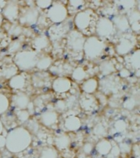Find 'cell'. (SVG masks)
<instances>
[{
	"instance_id": "cell-45",
	"label": "cell",
	"mask_w": 140,
	"mask_h": 158,
	"mask_svg": "<svg viewBox=\"0 0 140 158\" xmlns=\"http://www.w3.org/2000/svg\"><path fill=\"white\" fill-rule=\"evenodd\" d=\"M138 100L135 98L134 97H130L128 99L125 100L123 102V106L126 109H128V110H132L135 107V106L138 104Z\"/></svg>"
},
{
	"instance_id": "cell-39",
	"label": "cell",
	"mask_w": 140,
	"mask_h": 158,
	"mask_svg": "<svg viewBox=\"0 0 140 158\" xmlns=\"http://www.w3.org/2000/svg\"><path fill=\"white\" fill-rule=\"evenodd\" d=\"M128 122L126 120L120 119L115 121L113 124V130L118 134H124L128 129Z\"/></svg>"
},
{
	"instance_id": "cell-23",
	"label": "cell",
	"mask_w": 140,
	"mask_h": 158,
	"mask_svg": "<svg viewBox=\"0 0 140 158\" xmlns=\"http://www.w3.org/2000/svg\"><path fill=\"white\" fill-rule=\"evenodd\" d=\"M80 90L84 94H94L99 88V80L95 77H89L80 84Z\"/></svg>"
},
{
	"instance_id": "cell-1",
	"label": "cell",
	"mask_w": 140,
	"mask_h": 158,
	"mask_svg": "<svg viewBox=\"0 0 140 158\" xmlns=\"http://www.w3.org/2000/svg\"><path fill=\"white\" fill-rule=\"evenodd\" d=\"M33 141V137L22 125H18L8 131L6 136L5 148L11 153H20L28 148Z\"/></svg>"
},
{
	"instance_id": "cell-5",
	"label": "cell",
	"mask_w": 140,
	"mask_h": 158,
	"mask_svg": "<svg viewBox=\"0 0 140 158\" xmlns=\"http://www.w3.org/2000/svg\"><path fill=\"white\" fill-rule=\"evenodd\" d=\"M39 53L33 49H24L13 56L12 62L17 66L18 71L27 72L35 68L36 62Z\"/></svg>"
},
{
	"instance_id": "cell-44",
	"label": "cell",
	"mask_w": 140,
	"mask_h": 158,
	"mask_svg": "<svg viewBox=\"0 0 140 158\" xmlns=\"http://www.w3.org/2000/svg\"><path fill=\"white\" fill-rule=\"evenodd\" d=\"M10 42V36L4 31H0V48L7 47Z\"/></svg>"
},
{
	"instance_id": "cell-22",
	"label": "cell",
	"mask_w": 140,
	"mask_h": 158,
	"mask_svg": "<svg viewBox=\"0 0 140 158\" xmlns=\"http://www.w3.org/2000/svg\"><path fill=\"white\" fill-rule=\"evenodd\" d=\"M68 26L65 25H59L57 24L55 26H51L48 30V38H49L51 43L57 42V40H59L64 37L65 35L67 36V33L69 32Z\"/></svg>"
},
{
	"instance_id": "cell-30",
	"label": "cell",
	"mask_w": 140,
	"mask_h": 158,
	"mask_svg": "<svg viewBox=\"0 0 140 158\" xmlns=\"http://www.w3.org/2000/svg\"><path fill=\"white\" fill-rule=\"evenodd\" d=\"M18 73H19V71L13 62L5 65L3 67L0 69V76L6 80H10Z\"/></svg>"
},
{
	"instance_id": "cell-11",
	"label": "cell",
	"mask_w": 140,
	"mask_h": 158,
	"mask_svg": "<svg viewBox=\"0 0 140 158\" xmlns=\"http://www.w3.org/2000/svg\"><path fill=\"white\" fill-rule=\"evenodd\" d=\"M2 17L10 23H17L20 14V5L17 1H7V3L1 12Z\"/></svg>"
},
{
	"instance_id": "cell-14",
	"label": "cell",
	"mask_w": 140,
	"mask_h": 158,
	"mask_svg": "<svg viewBox=\"0 0 140 158\" xmlns=\"http://www.w3.org/2000/svg\"><path fill=\"white\" fill-rule=\"evenodd\" d=\"M80 108L86 112H93L99 107V103L94 94H87L82 93L79 98Z\"/></svg>"
},
{
	"instance_id": "cell-8",
	"label": "cell",
	"mask_w": 140,
	"mask_h": 158,
	"mask_svg": "<svg viewBox=\"0 0 140 158\" xmlns=\"http://www.w3.org/2000/svg\"><path fill=\"white\" fill-rule=\"evenodd\" d=\"M117 35V31L112 20L107 17H99L95 29V35L107 42Z\"/></svg>"
},
{
	"instance_id": "cell-29",
	"label": "cell",
	"mask_w": 140,
	"mask_h": 158,
	"mask_svg": "<svg viewBox=\"0 0 140 158\" xmlns=\"http://www.w3.org/2000/svg\"><path fill=\"white\" fill-rule=\"evenodd\" d=\"M49 73L44 72V73H35V75L31 76V83L35 88H42L48 84L47 80H49Z\"/></svg>"
},
{
	"instance_id": "cell-21",
	"label": "cell",
	"mask_w": 140,
	"mask_h": 158,
	"mask_svg": "<svg viewBox=\"0 0 140 158\" xmlns=\"http://www.w3.org/2000/svg\"><path fill=\"white\" fill-rule=\"evenodd\" d=\"M112 21L114 24L117 33L118 32L121 33V35L122 34L130 33V23H129V21L126 14L118 13V14L113 17V19L112 20Z\"/></svg>"
},
{
	"instance_id": "cell-27",
	"label": "cell",
	"mask_w": 140,
	"mask_h": 158,
	"mask_svg": "<svg viewBox=\"0 0 140 158\" xmlns=\"http://www.w3.org/2000/svg\"><path fill=\"white\" fill-rule=\"evenodd\" d=\"M99 72L103 76H108L117 73V65L115 64L113 59H107L102 61L99 64Z\"/></svg>"
},
{
	"instance_id": "cell-46",
	"label": "cell",
	"mask_w": 140,
	"mask_h": 158,
	"mask_svg": "<svg viewBox=\"0 0 140 158\" xmlns=\"http://www.w3.org/2000/svg\"><path fill=\"white\" fill-rule=\"evenodd\" d=\"M121 156V150L119 148V146L116 144L115 146L112 145V148L110 152V153L107 155V158H119Z\"/></svg>"
},
{
	"instance_id": "cell-10",
	"label": "cell",
	"mask_w": 140,
	"mask_h": 158,
	"mask_svg": "<svg viewBox=\"0 0 140 158\" xmlns=\"http://www.w3.org/2000/svg\"><path fill=\"white\" fill-rule=\"evenodd\" d=\"M101 87L102 94L105 95L107 94H117L121 89V79L114 74L106 76L101 81Z\"/></svg>"
},
{
	"instance_id": "cell-32",
	"label": "cell",
	"mask_w": 140,
	"mask_h": 158,
	"mask_svg": "<svg viewBox=\"0 0 140 158\" xmlns=\"http://www.w3.org/2000/svg\"><path fill=\"white\" fill-rule=\"evenodd\" d=\"M59 152L53 146H45L41 149L39 158H58Z\"/></svg>"
},
{
	"instance_id": "cell-38",
	"label": "cell",
	"mask_w": 140,
	"mask_h": 158,
	"mask_svg": "<svg viewBox=\"0 0 140 158\" xmlns=\"http://www.w3.org/2000/svg\"><path fill=\"white\" fill-rule=\"evenodd\" d=\"M14 115L17 118V123L18 124H25L30 120L31 115L29 113L27 110H18L15 109Z\"/></svg>"
},
{
	"instance_id": "cell-41",
	"label": "cell",
	"mask_w": 140,
	"mask_h": 158,
	"mask_svg": "<svg viewBox=\"0 0 140 158\" xmlns=\"http://www.w3.org/2000/svg\"><path fill=\"white\" fill-rule=\"evenodd\" d=\"M55 111H57V113H63L65 111H67L68 109V106H67V103L66 100H63V99H59L57 100L54 104V107H53Z\"/></svg>"
},
{
	"instance_id": "cell-56",
	"label": "cell",
	"mask_w": 140,
	"mask_h": 158,
	"mask_svg": "<svg viewBox=\"0 0 140 158\" xmlns=\"http://www.w3.org/2000/svg\"><path fill=\"white\" fill-rule=\"evenodd\" d=\"M58 158H60V157H58Z\"/></svg>"
},
{
	"instance_id": "cell-2",
	"label": "cell",
	"mask_w": 140,
	"mask_h": 158,
	"mask_svg": "<svg viewBox=\"0 0 140 158\" xmlns=\"http://www.w3.org/2000/svg\"><path fill=\"white\" fill-rule=\"evenodd\" d=\"M99 15L93 8L87 7L75 15L73 19L75 30L82 34L84 37L95 35V29Z\"/></svg>"
},
{
	"instance_id": "cell-34",
	"label": "cell",
	"mask_w": 140,
	"mask_h": 158,
	"mask_svg": "<svg viewBox=\"0 0 140 158\" xmlns=\"http://www.w3.org/2000/svg\"><path fill=\"white\" fill-rule=\"evenodd\" d=\"M67 11L68 12L70 11H72V13L74 12V10L76 11V13H78L79 12H80L82 11L83 9V7H84L86 4V1H84V0H70V1H67Z\"/></svg>"
},
{
	"instance_id": "cell-16",
	"label": "cell",
	"mask_w": 140,
	"mask_h": 158,
	"mask_svg": "<svg viewBox=\"0 0 140 158\" xmlns=\"http://www.w3.org/2000/svg\"><path fill=\"white\" fill-rule=\"evenodd\" d=\"M125 64H126V68L129 71H134L137 74L139 72L140 69V51L138 47L135 49L133 50L130 53H129L124 57Z\"/></svg>"
},
{
	"instance_id": "cell-47",
	"label": "cell",
	"mask_w": 140,
	"mask_h": 158,
	"mask_svg": "<svg viewBox=\"0 0 140 158\" xmlns=\"http://www.w3.org/2000/svg\"><path fill=\"white\" fill-rule=\"evenodd\" d=\"M93 149H94V144L92 143H85L83 145V148H82V151L85 155H90L92 152H93Z\"/></svg>"
},
{
	"instance_id": "cell-33",
	"label": "cell",
	"mask_w": 140,
	"mask_h": 158,
	"mask_svg": "<svg viewBox=\"0 0 140 158\" xmlns=\"http://www.w3.org/2000/svg\"><path fill=\"white\" fill-rule=\"evenodd\" d=\"M8 22V21H7ZM9 27L7 29H3V31L8 35L14 36V37H18V36L22 35L23 34V28L22 26H20L18 23H10L8 22Z\"/></svg>"
},
{
	"instance_id": "cell-48",
	"label": "cell",
	"mask_w": 140,
	"mask_h": 158,
	"mask_svg": "<svg viewBox=\"0 0 140 158\" xmlns=\"http://www.w3.org/2000/svg\"><path fill=\"white\" fill-rule=\"evenodd\" d=\"M119 148L121 150V153L123 152V153H127V152H131V147L130 144H128L127 143H121L119 144Z\"/></svg>"
},
{
	"instance_id": "cell-54",
	"label": "cell",
	"mask_w": 140,
	"mask_h": 158,
	"mask_svg": "<svg viewBox=\"0 0 140 158\" xmlns=\"http://www.w3.org/2000/svg\"><path fill=\"white\" fill-rule=\"evenodd\" d=\"M2 24H3V17H2V13L0 12V28L2 26Z\"/></svg>"
},
{
	"instance_id": "cell-17",
	"label": "cell",
	"mask_w": 140,
	"mask_h": 158,
	"mask_svg": "<svg viewBox=\"0 0 140 158\" xmlns=\"http://www.w3.org/2000/svg\"><path fill=\"white\" fill-rule=\"evenodd\" d=\"M73 67L68 62L64 61H57L48 69L49 74L57 76V77H67V75L72 73Z\"/></svg>"
},
{
	"instance_id": "cell-9",
	"label": "cell",
	"mask_w": 140,
	"mask_h": 158,
	"mask_svg": "<svg viewBox=\"0 0 140 158\" xmlns=\"http://www.w3.org/2000/svg\"><path fill=\"white\" fill-rule=\"evenodd\" d=\"M138 43V35L132 33L122 34L115 46V51L120 56H126L136 48Z\"/></svg>"
},
{
	"instance_id": "cell-20",
	"label": "cell",
	"mask_w": 140,
	"mask_h": 158,
	"mask_svg": "<svg viewBox=\"0 0 140 158\" xmlns=\"http://www.w3.org/2000/svg\"><path fill=\"white\" fill-rule=\"evenodd\" d=\"M53 147L57 151H65L69 148L71 143V139L68 133L62 132L57 134L52 139Z\"/></svg>"
},
{
	"instance_id": "cell-3",
	"label": "cell",
	"mask_w": 140,
	"mask_h": 158,
	"mask_svg": "<svg viewBox=\"0 0 140 158\" xmlns=\"http://www.w3.org/2000/svg\"><path fill=\"white\" fill-rule=\"evenodd\" d=\"M86 37L77 31L72 29L67 33L65 41V48L68 52V54L73 59L80 60L83 58V48Z\"/></svg>"
},
{
	"instance_id": "cell-37",
	"label": "cell",
	"mask_w": 140,
	"mask_h": 158,
	"mask_svg": "<svg viewBox=\"0 0 140 158\" xmlns=\"http://www.w3.org/2000/svg\"><path fill=\"white\" fill-rule=\"evenodd\" d=\"M136 1H115V4L117 6V9L121 11L130 12L133 9H134V4Z\"/></svg>"
},
{
	"instance_id": "cell-36",
	"label": "cell",
	"mask_w": 140,
	"mask_h": 158,
	"mask_svg": "<svg viewBox=\"0 0 140 158\" xmlns=\"http://www.w3.org/2000/svg\"><path fill=\"white\" fill-rule=\"evenodd\" d=\"M11 106L10 99L7 95L0 93V116L7 113Z\"/></svg>"
},
{
	"instance_id": "cell-50",
	"label": "cell",
	"mask_w": 140,
	"mask_h": 158,
	"mask_svg": "<svg viewBox=\"0 0 140 158\" xmlns=\"http://www.w3.org/2000/svg\"><path fill=\"white\" fill-rule=\"evenodd\" d=\"M131 152H132V153H133L134 158H139L140 156L139 144L138 143L134 144L133 146L131 147Z\"/></svg>"
},
{
	"instance_id": "cell-19",
	"label": "cell",
	"mask_w": 140,
	"mask_h": 158,
	"mask_svg": "<svg viewBox=\"0 0 140 158\" xmlns=\"http://www.w3.org/2000/svg\"><path fill=\"white\" fill-rule=\"evenodd\" d=\"M10 102L16 109L18 110H27L31 98L26 92L16 93L10 99Z\"/></svg>"
},
{
	"instance_id": "cell-51",
	"label": "cell",
	"mask_w": 140,
	"mask_h": 158,
	"mask_svg": "<svg viewBox=\"0 0 140 158\" xmlns=\"http://www.w3.org/2000/svg\"><path fill=\"white\" fill-rule=\"evenodd\" d=\"M7 130H3V132L0 135V149L5 148V144H6V136L7 134Z\"/></svg>"
},
{
	"instance_id": "cell-12",
	"label": "cell",
	"mask_w": 140,
	"mask_h": 158,
	"mask_svg": "<svg viewBox=\"0 0 140 158\" xmlns=\"http://www.w3.org/2000/svg\"><path fill=\"white\" fill-rule=\"evenodd\" d=\"M39 123L48 129H55L59 123V114L53 108L47 109L41 113Z\"/></svg>"
},
{
	"instance_id": "cell-43",
	"label": "cell",
	"mask_w": 140,
	"mask_h": 158,
	"mask_svg": "<svg viewBox=\"0 0 140 158\" xmlns=\"http://www.w3.org/2000/svg\"><path fill=\"white\" fill-rule=\"evenodd\" d=\"M106 127L102 123H98L93 127V134L97 137H103L106 135Z\"/></svg>"
},
{
	"instance_id": "cell-25",
	"label": "cell",
	"mask_w": 140,
	"mask_h": 158,
	"mask_svg": "<svg viewBox=\"0 0 140 158\" xmlns=\"http://www.w3.org/2000/svg\"><path fill=\"white\" fill-rule=\"evenodd\" d=\"M127 19L129 21L130 26V31L134 32V34L138 35L140 31V12L138 9H133L128 14H126Z\"/></svg>"
},
{
	"instance_id": "cell-6",
	"label": "cell",
	"mask_w": 140,
	"mask_h": 158,
	"mask_svg": "<svg viewBox=\"0 0 140 158\" xmlns=\"http://www.w3.org/2000/svg\"><path fill=\"white\" fill-rule=\"evenodd\" d=\"M25 2H26L27 6L22 8L20 7L18 24L22 27H30L37 24L40 12L35 7V1H25Z\"/></svg>"
},
{
	"instance_id": "cell-4",
	"label": "cell",
	"mask_w": 140,
	"mask_h": 158,
	"mask_svg": "<svg viewBox=\"0 0 140 158\" xmlns=\"http://www.w3.org/2000/svg\"><path fill=\"white\" fill-rule=\"evenodd\" d=\"M107 47V43L96 35L87 37L84 44V56L88 61H96L101 58Z\"/></svg>"
},
{
	"instance_id": "cell-52",
	"label": "cell",
	"mask_w": 140,
	"mask_h": 158,
	"mask_svg": "<svg viewBox=\"0 0 140 158\" xmlns=\"http://www.w3.org/2000/svg\"><path fill=\"white\" fill-rule=\"evenodd\" d=\"M6 3H7V1H5V0H3V1L0 0V12H2V10L3 9V7H5Z\"/></svg>"
},
{
	"instance_id": "cell-42",
	"label": "cell",
	"mask_w": 140,
	"mask_h": 158,
	"mask_svg": "<svg viewBox=\"0 0 140 158\" xmlns=\"http://www.w3.org/2000/svg\"><path fill=\"white\" fill-rule=\"evenodd\" d=\"M52 2V0H37L35 1V5L39 10H47L51 7Z\"/></svg>"
},
{
	"instance_id": "cell-7",
	"label": "cell",
	"mask_w": 140,
	"mask_h": 158,
	"mask_svg": "<svg viewBox=\"0 0 140 158\" xmlns=\"http://www.w3.org/2000/svg\"><path fill=\"white\" fill-rule=\"evenodd\" d=\"M69 14L67 3L62 1H53L51 7L46 10L45 17L52 24H61L66 21Z\"/></svg>"
},
{
	"instance_id": "cell-15",
	"label": "cell",
	"mask_w": 140,
	"mask_h": 158,
	"mask_svg": "<svg viewBox=\"0 0 140 158\" xmlns=\"http://www.w3.org/2000/svg\"><path fill=\"white\" fill-rule=\"evenodd\" d=\"M29 80H31V76H29L27 72H22L8 80V85L12 89L23 92V90L26 89V86L28 85Z\"/></svg>"
},
{
	"instance_id": "cell-24",
	"label": "cell",
	"mask_w": 140,
	"mask_h": 158,
	"mask_svg": "<svg viewBox=\"0 0 140 158\" xmlns=\"http://www.w3.org/2000/svg\"><path fill=\"white\" fill-rule=\"evenodd\" d=\"M81 126V119L76 115H69L64 119V127L67 132H76Z\"/></svg>"
},
{
	"instance_id": "cell-53",
	"label": "cell",
	"mask_w": 140,
	"mask_h": 158,
	"mask_svg": "<svg viewBox=\"0 0 140 158\" xmlns=\"http://www.w3.org/2000/svg\"><path fill=\"white\" fill-rule=\"evenodd\" d=\"M4 127H3V125H2V121H1V120H0V135L2 134V132H3V130H4Z\"/></svg>"
},
{
	"instance_id": "cell-28",
	"label": "cell",
	"mask_w": 140,
	"mask_h": 158,
	"mask_svg": "<svg viewBox=\"0 0 140 158\" xmlns=\"http://www.w3.org/2000/svg\"><path fill=\"white\" fill-rule=\"evenodd\" d=\"M94 148L100 156H107L112 150V143L110 141L109 139L102 138L96 143Z\"/></svg>"
},
{
	"instance_id": "cell-40",
	"label": "cell",
	"mask_w": 140,
	"mask_h": 158,
	"mask_svg": "<svg viewBox=\"0 0 140 158\" xmlns=\"http://www.w3.org/2000/svg\"><path fill=\"white\" fill-rule=\"evenodd\" d=\"M26 123H27L26 126H24V127L31 133V135H32V134H38L39 130V126H40L39 121L29 120Z\"/></svg>"
},
{
	"instance_id": "cell-35",
	"label": "cell",
	"mask_w": 140,
	"mask_h": 158,
	"mask_svg": "<svg viewBox=\"0 0 140 158\" xmlns=\"http://www.w3.org/2000/svg\"><path fill=\"white\" fill-rule=\"evenodd\" d=\"M22 45H23V41L20 39H16L15 40H12L10 42V44L7 46V51L9 54L15 55L18 52H20L22 49Z\"/></svg>"
},
{
	"instance_id": "cell-18",
	"label": "cell",
	"mask_w": 140,
	"mask_h": 158,
	"mask_svg": "<svg viewBox=\"0 0 140 158\" xmlns=\"http://www.w3.org/2000/svg\"><path fill=\"white\" fill-rule=\"evenodd\" d=\"M72 88V81L69 77H57L52 80V89L56 94H66Z\"/></svg>"
},
{
	"instance_id": "cell-49",
	"label": "cell",
	"mask_w": 140,
	"mask_h": 158,
	"mask_svg": "<svg viewBox=\"0 0 140 158\" xmlns=\"http://www.w3.org/2000/svg\"><path fill=\"white\" fill-rule=\"evenodd\" d=\"M131 76V71H129L126 67H122L119 71V77L120 78H127Z\"/></svg>"
},
{
	"instance_id": "cell-31",
	"label": "cell",
	"mask_w": 140,
	"mask_h": 158,
	"mask_svg": "<svg viewBox=\"0 0 140 158\" xmlns=\"http://www.w3.org/2000/svg\"><path fill=\"white\" fill-rule=\"evenodd\" d=\"M71 76L76 82L81 84L87 79H89V73L84 66H77L73 69Z\"/></svg>"
},
{
	"instance_id": "cell-55",
	"label": "cell",
	"mask_w": 140,
	"mask_h": 158,
	"mask_svg": "<svg viewBox=\"0 0 140 158\" xmlns=\"http://www.w3.org/2000/svg\"><path fill=\"white\" fill-rule=\"evenodd\" d=\"M103 158H107V157H103Z\"/></svg>"
},
{
	"instance_id": "cell-13",
	"label": "cell",
	"mask_w": 140,
	"mask_h": 158,
	"mask_svg": "<svg viewBox=\"0 0 140 158\" xmlns=\"http://www.w3.org/2000/svg\"><path fill=\"white\" fill-rule=\"evenodd\" d=\"M52 48V43L45 34H40L31 40V49L38 53H48L47 49Z\"/></svg>"
},
{
	"instance_id": "cell-26",
	"label": "cell",
	"mask_w": 140,
	"mask_h": 158,
	"mask_svg": "<svg viewBox=\"0 0 140 158\" xmlns=\"http://www.w3.org/2000/svg\"><path fill=\"white\" fill-rule=\"evenodd\" d=\"M52 63H53V58L49 53H39L36 62L35 68L41 71H47Z\"/></svg>"
}]
</instances>
